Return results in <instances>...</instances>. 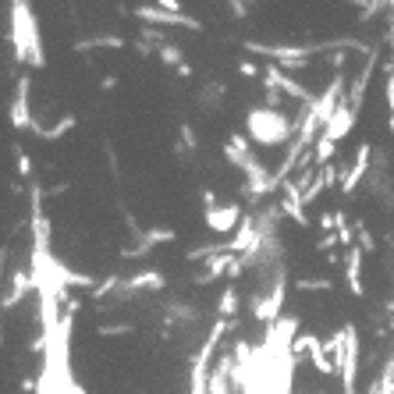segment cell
<instances>
[{"label":"cell","instance_id":"6da1fadb","mask_svg":"<svg viewBox=\"0 0 394 394\" xmlns=\"http://www.w3.org/2000/svg\"><path fill=\"white\" fill-rule=\"evenodd\" d=\"M248 132H253L256 142H263V146H277V142H284L288 135H292V121H288L277 107H259L248 114Z\"/></svg>","mask_w":394,"mask_h":394},{"label":"cell","instance_id":"7a4b0ae2","mask_svg":"<svg viewBox=\"0 0 394 394\" xmlns=\"http://www.w3.org/2000/svg\"><path fill=\"white\" fill-rule=\"evenodd\" d=\"M206 224H210L213 231H231L238 224V206H213V210L206 213Z\"/></svg>","mask_w":394,"mask_h":394}]
</instances>
